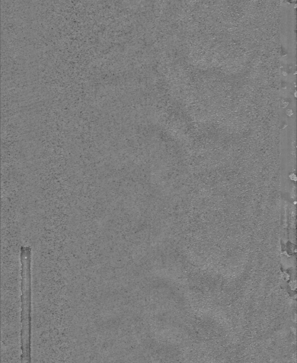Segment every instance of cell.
I'll use <instances>...</instances> for the list:
<instances>
[{
  "label": "cell",
  "mask_w": 297,
  "mask_h": 363,
  "mask_svg": "<svg viewBox=\"0 0 297 363\" xmlns=\"http://www.w3.org/2000/svg\"><path fill=\"white\" fill-rule=\"evenodd\" d=\"M21 362H30L31 334V250L21 247Z\"/></svg>",
  "instance_id": "6da1fadb"
}]
</instances>
